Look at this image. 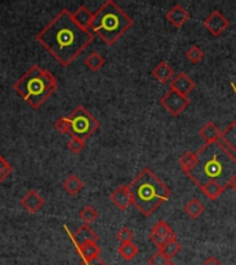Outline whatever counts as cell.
<instances>
[{
    "label": "cell",
    "mask_w": 236,
    "mask_h": 265,
    "mask_svg": "<svg viewBox=\"0 0 236 265\" xmlns=\"http://www.w3.org/2000/svg\"><path fill=\"white\" fill-rule=\"evenodd\" d=\"M161 104L163 108L166 109L172 116H178L185 111V108L189 105L188 97L181 96L180 93L174 92V90H169V92L162 97Z\"/></svg>",
    "instance_id": "cell-7"
},
{
    "label": "cell",
    "mask_w": 236,
    "mask_h": 265,
    "mask_svg": "<svg viewBox=\"0 0 236 265\" xmlns=\"http://www.w3.org/2000/svg\"><path fill=\"white\" fill-rule=\"evenodd\" d=\"M218 141L228 151H231L232 153L236 152V122H232L225 130L221 131V137Z\"/></svg>",
    "instance_id": "cell-17"
},
{
    "label": "cell",
    "mask_w": 236,
    "mask_h": 265,
    "mask_svg": "<svg viewBox=\"0 0 236 265\" xmlns=\"http://www.w3.org/2000/svg\"><path fill=\"white\" fill-rule=\"evenodd\" d=\"M133 25V20L113 0H108L94 13L90 31L113 46Z\"/></svg>",
    "instance_id": "cell-5"
},
{
    "label": "cell",
    "mask_w": 236,
    "mask_h": 265,
    "mask_svg": "<svg viewBox=\"0 0 236 265\" xmlns=\"http://www.w3.org/2000/svg\"><path fill=\"white\" fill-rule=\"evenodd\" d=\"M167 265H177V264H174V262H172V261H170V262H169Z\"/></svg>",
    "instance_id": "cell-38"
},
{
    "label": "cell",
    "mask_w": 236,
    "mask_h": 265,
    "mask_svg": "<svg viewBox=\"0 0 236 265\" xmlns=\"http://www.w3.org/2000/svg\"><path fill=\"white\" fill-rule=\"evenodd\" d=\"M54 129L58 131L59 134H69L70 133L69 118H68V116L59 118V119L54 123Z\"/></svg>",
    "instance_id": "cell-30"
},
{
    "label": "cell",
    "mask_w": 236,
    "mask_h": 265,
    "mask_svg": "<svg viewBox=\"0 0 236 265\" xmlns=\"http://www.w3.org/2000/svg\"><path fill=\"white\" fill-rule=\"evenodd\" d=\"M93 39L94 33L79 27L66 9L59 11L36 36L39 43L62 66H69Z\"/></svg>",
    "instance_id": "cell-1"
},
{
    "label": "cell",
    "mask_w": 236,
    "mask_h": 265,
    "mask_svg": "<svg viewBox=\"0 0 236 265\" xmlns=\"http://www.w3.org/2000/svg\"><path fill=\"white\" fill-rule=\"evenodd\" d=\"M180 250H181V243H178L177 238L169 239L167 242H165V243L159 247V251L166 255L169 260L174 258V257L180 253Z\"/></svg>",
    "instance_id": "cell-21"
},
{
    "label": "cell",
    "mask_w": 236,
    "mask_h": 265,
    "mask_svg": "<svg viewBox=\"0 0 236 265\" xmlns=\"http://www.w3.org/2000/svg\"><path fill=\"white\" fill-rule=\"evenodd\" d=\"M199 188H200V191H202L210 200L218 199L221 194L225 191L222 187H220V185L217 184V183H207V184L202 185V187H199Z\"/></svg>",
    "instance_id": "cell-25"
},
{
    "label": "cell",
    "mask_w": 236,
    "mask_h": 265,
    "mask_svg": "<svg viewBox=\"0 0 236 265\" xmlns=\"http://www.w3.org/2000/svg\"><path fill=\"white\" fill-rule=\"evenodd\" d=\"M184 211H185L191 218H199V217L203 214L204 206L202 205L198 199H191L188 203L185 205V207H184Z\"/></svg>",
    "instance_id": "cell-26"
},
{
    "label": "cell",
    "mask_w": 236,
    "mask_h": 265,
    "mask_svg": "<svg viewBox=\"0 0 236 265\" xmlns=\"http://www.w3.org/2000/svg\"><path fill=\"white\" fill-rule=\"evenodd\" d=\"M152 76L159 83H169L174 77V69L167 64L166 61H162L152 70Z\"/></svg>",
    "instance_id": "cell-16"
},
{
    "label": "cell",
    "mask_w": 236,
    "mask_h": 265,
    "mask_svg": "<svg viewBox=\"0 0 236 265\" xmlns=\"http://www.w3.org/2000/svg\"><path fill=\"white\" fill-rule=\"evenodd\" d=\"M62 187H64V190L66 191L69 195H79L82 191H83V188H85V184H83V181H82L77 175L72 174V175H69V177L62 183Z\"/></svg>",
    "instance_id": "cell-20"
},
{
    "label": "cell",
    "mask_w": 236,
    "mask_h": 265,
    "mask_svg": "<svg viewBox=\"0 0 236 265\" xmlns=\"http://www.w3.org/2000/svg\"><path fill=\"white\" fill-rule=\"evenodd\" d=\"M72 14H73V20H75L76 24H77L79 27L90 31L94 13H92V11L89 10L86 6H81V7H79L75 13H72Z\"/></svg>",
    "instance_id": "cell-18"
},
{
    "label": "cell",
    "mask_w": 236,
    "mask_h": 265,
    "mask_svg": "<svg viewBox=\"0 0 236 265\" xmlns=\"http://www.w3.org/2000/svg\"><path fill=\"white\" fill-rule=\"evenodd\" d=\"M44 205V199L39 195L38 191L29 190L21 199V206L28 213H38Z\"/></svg>",
    "instance_id": "cell-13"
},
{
    "label": "cell",
    "mask_w": 236,
    "mask_h": 265,
    "mask_svg": "<svg viewBox=\"0 0 236 265\" xmlns=\"http://www.w3.org/2000/svg\"><path fill=\"white\" fill-rule=\"evenodd\" d=\"M66 146H68V149H69L70 152H73V153L77 155V153H81V152L85 149L86 144H85V140L76 138V137H70V140L68 141Z\"/></svg>",
    "instance_id": "cell-31"
},
{
    "label": "cell",
    "mask_w": 236,
    "mask_h": 265,
    "mask_svg": "<svg viewBox=\"0 0 236 265\" xmlns=\"http://www.w3.org/2000/svg\"><path fill=\"white\" fill-rule=\"evenodd\" d=\"M172 238H177V236H176V232H174L173 228L170 227L166 221H163V220H159V221L153 225V228L150 229V242L155 244L158 249H159L165 242H167L169 239Z\"/></svg>",
    "instance_id": "cell-9"
},
{
    "label": "cell",
    "mask_w": 236,
    "mask_h": 265,
    "mask_svg": "<svg viewBox=\"0 0 236 265\" xmlns=\"http://www.w3.org/2000/svg\"><path fill=\"white\" fill-rule=\"evenodd\" d=\"M111 202L120 210H126L131 205V194H130L129 185H120L119 188L113 191L111 195Z\"/></svg>",
    "instance_id": "cell-14"
},
{
    "label": "cell",
    "mask_w": 236,
    "mask_h": 265,
    "mask_svg": "<svg viewBox=\"0 0 236 265\" xmlns=\"http://www.w3.org/2000/svg\"><path fill=\"white\" fill-rule=\"evenodd\" d=\"M203 265H221L220 260L218 258H215V257H209L207 260L204 261Z\"/></svg>",
    "instance_id": "cell-35"
},
{
    "label": "cell",
    "mask_w": 236,
    "mask_h": 265,
    "mask_svg": "<svg viewBox=\"0 0 236 265\" xmlns=\"http://www.w3.org/2000/svg\"><path fill=\"white\" fill-rule=\"evenodd\" d=\"M195 89V81L187 75L185 72H180L173 77L172 83H170V90L180 93L181 96L188 97V94Z\"/></svg>",
    "instance_id": "cell-11"
},
{
    "label": "cell",
    "mask_w": 236,
    "mask_h": 265,
    "mask_svg": "<svg viewBox=\"0 0 236 265\" xmlns=\"http://www.w3.org/2000/svg\"><path fill=\"white\" fill-rule=\"evenodd\" d=\"M85 65L90 70H93V72H98L102 66L105 65V58L100 53L94 51L90 55H87L86 60H85Z\"/></svg>",
    "instance_id": "cell-24"
},
{
    "label": "cell",
    "mask_w": 236,
    "mask_h": 265,
    "mask_svg": "<svg viewBox=\"0 0 236 265\" xmlns=\"http://www.w3.org/2000/svg\"><path fill=\"white\" fill-rule=\"evenodd\" d=\"M79 217H81V220L87 225H90L94 221H97V218H98V211L93 207V206L87 205L85 206L83 209L79 213Z\"/></svg>",
    "instance_id": "cell-27"
},
{
    "label": "cell",
    "mask_w": 236,
    "mask_h": 265,
    "mask_svg": "<svg viewBox=\"0 0 236 265\" xmlns=\"http://www.w3.org/2000/svg\"><path fill=\"white\" fill-rule=\"evenodd\" d=\"M75 249L77 250V253L82 257V260L85 262L100 258V253L101 249L97 244V242H85V243H73Z\"/></svg>",
    "instance_id": "cell-12"
},
{
    "label": "cell",
    "mask_w": 236,
    "mask_h": 265,
    "mask_svg": "<svg viewBox=\"0 0 236 265\" xmlns=\"http://www.w3.org/2000/svg\"><path fill=\"white\" fill-rule=\"evenodd\" d=\"M203 25L213 36L218 38L222 33L225 32L229 27V20L222 13L218 10H214L210 13V16L203 21Z\"/></svg>",
    "instance_id": "cell-8"
},
{
    "label": "cell",
    "mask_w": 236,
    "mask_h": 265,
    "mask_svg": "<svg viewBox=\"0 0 236 265\" xmlns=\"http://www.w3.org/2000/svg\"><path fill=\"white\" fill-rule=\"evenodd\" d=\"M14 90L31 108L38 111L57 92V80L48 70L33 65L16 81Z\"/></svg>",
    "instance_id": "cell-4"
},
{
    "label": "cell",
    "mask_w": 236,
    "mask_h": 265,
    "mask_svg": "<svg viewBox=\"0 0 236 265\" xmlns=\"http://www.w3.org/2000/svg\"><path fill=\"white\" fill-rule=\"evenodd\" d=\"M170 262V260L167 258L166 255L161 253V251H156L155 254H152L148 260L149 265H167Z\"/></svg>",
    "instance_id": "cell-33"
},
{
    "label": "cell",
    "mask_w": 236,
    "mask_h": 265,
    "mask_svg": "<svg viewBox=\"0 0 236 265\" xmlns=\"http://www.w3.org/2000/svg\"><path fill=\"white\" fill-rule=\"evenodd\" d=\"M70 122V137H76L81 140L86 141L89 137H92L98 129L100 122L96 119L85 107H76L72 114L68 116Z\"/></svg>",
    "instance_id": "cell-6"
},
{
    "label": "cell",
    "mask_w": 236,
    "mask_h": 265,
    "mask_svg": "<svg viewBox=\"0 0 236 265\" xmlns=\"http://www.w3.org/2000/svg\"><path fill=\"white\" fill-rule=\"evenodd\" d=\"M232 188H233V190H235V192H236V180L233 181V184H232Z\"/></svg>",
    "instance_id": "cell-36"
},
{
    "label": "cell",
    "mask_w": 236,
    "mask_h": 265,
    "mask_svg": "<svg viewBox=\"0 0 236 265\" xmlns=\"http://www.w3.org/2000/svg\"><path fill=\"white\" fill-rule=\"evenodd\" d=\"M138 247L137 244H134L133 242H126V243H122L119 246L118 253L120 254V257L126 261H131L134 258L135 255L138 254Z\"/></svg>",
    "instance_id": "cell-23"
},
{
    "label": "cell",
    "mask_w": 236,
    "mask_h": 265,
    "mask_svg": "<svg viewBox=\"0 0 236 265\" xmlns=\"http://www.w3.org/2000/svg\"><path fill=\"white\" fill-rule=\"evenodd\" d=\"M13 174V166L0 155V184Z\"/></svg>",
    "instance_id": "cell-28"
},
{
    "label": "cell",
    "mask_w": 236,
    "mask_h": 265,
    "mask_svg": "<svg viewBox=\"0 0 236 265\" xmlns=\"http://www.w3.org/2000/svg\"><path fill=\"white\" fill-rule=\"evenodd\" d=\"M178 163H180V166H181V168H183L184 173L188 175V174L192 171L193 168L196 167V163H198V156H196V153L187 151V152H184L183 155H181V157H180Z\"/></svg>",
    "instance_id": "cell-22"
},
{
    "label": "cell",
    "mask_w": 236,
    "mask_h": 265,
    "mask_svg": "<svg viewBox=\"0 0 236 265\" xmlns=\"http://www.w3.org/2000/svg\"><path fill=\"white\" fill-rule=\"evenodd\" d=\"M77 265H108L105 261H102L101 258H96V260L89 261V262H85V261H82L81 264Z\"/></svg>",
    "instance_id": "cell-34"
},
{
    "label": "cell",
    "mask_w": 236,
    "mask_h": 265,
    "mask_svg": "<svg viewBox=\"0 0 236 265\" xmlns=\"http://www.w3.org/2000/svg\"><path fill=\"white\" fill-rule=\"evenodd\" d=\"M133 238H134V232L133 229L129 227H123L120 228L116 233V239L122 243H126V242H133Z\"/></svg>",
    "instance_id": "cell-32"
},
{
    "label": "cell",
    "mask_w": 236,
    "mask_h": 265,
    "mask_svg": "<svg viewBox=\"0 0 236 265\" xmlns=\"http://www.w3.org/2000/svg\"><path fill=\"white\" fill-rule=\"evenodd\" d=\"M231 86L233 87V92H235V94H236V87H235V84H233V83H231Z\"/></svg>",
    "instance_id": "cell-37"
},
{
    "label": "cell",
    "mask_w": 236,
    "mask_h": 265,
    "mask_svg": "<svg viewBox=\"0 0 236 265\" xmlns=\"http://www.w3.org/2000/svg\"><path fill=\"white\" fill-rule=\"evenodd\" d=\"M166 20L172 24L173 27L181 28L183 25H185V22L189 20V14L188 11L185 10L183 6L176 5L173 6L170 10L167 11Z\"/></svg>",
    "instance_id": "cell-15"
},
{
    "label": "cell",
    "mask_w": 236,
    "mask_h": 265,
    "mask_svg": "<svg viewBox=\"0 0 236 265\" xmlns=\"http://www.w3.org/2000/svg\"><path fill=\"white\" fill-rule=\"evenodd\" d=\"M64 229L68 233V236L72 240V243H85V242H98V235H97L93 228L87 224H83L82 227L76 229L75 232H70L69 228L64 225Z\"/></svg>",
    "instance_id": "cell-10"
},
{
    "label": "cell",
    "mask_w": 236,
    "mask_h": 265,
    "mask_svg": "<svg viewBox=\"0 0 236 265\" xmlns=\"http://www.w3.org/2000/svg\"><path fill=\"white\" fill-rule=\"evenodd\" d=\"M199 134L206 141V144H210V142H217V141L220 140L221 131L213 122H207V123L200 129Z\"/></svg>",
    "instance_id": "cell-19"
},
{
    "label": "cell",
    "mask_w": 236,
    "mask_h": 265,
    "mask_svg": "<svg viewBox=\"0 0 236 265\" xmlns=\"http://www.w3.org/2000/svg\"><path fill=\"white\" fill-rule=\"evenodd\" d=\"M131 203L145 217L152 216L172 196V191L150 168L145 167L129 185Z\"/></svg>",
    "instance_id": "cell-3"
},
{
    "label": "cell",
    "mask_w": 236,
    "mask_h": 265,
    "mask_svg": "<svg viewBox=\"0 0 236 265\" xmlns=\"http://www.w3.org/2000/svg\"><path fill=\"white\" fill-rule=\"evenodd\" d=\"M196 156V167L188 174L195 184L202 187L207 183H217L224 190L232 188L236 180V156L220 141L204 144Z\"/></svg>",
    "instance_id": "cell-2"
},
{
    "label": "cell",
    "mask_w": 236,
    "mask_h": 265,
    "mask_svg": "<svg viewBox=\"0 0 236 265\" xmlns=\"http://www.w3.org/2000/svg\"><path fill=\"white\" fill-rule=\"evenodd\" d=\"M187 58H188L192 64H198L200 61L204 58V53L202 50L199 49L198 46H192V47H189L188 51H187Z\"/></svg>",
    "instance_id": "cell-29"
}]
</instances>
